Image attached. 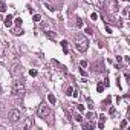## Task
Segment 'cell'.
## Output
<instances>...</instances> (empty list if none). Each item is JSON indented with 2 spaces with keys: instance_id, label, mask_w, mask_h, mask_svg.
I'll return each mask as SVG.
<instances>
[{
  "instance_id": "6da1fadb",
  "label": "cell",
  "mask_w": 130,
  "mask_h": 130,
  "mask_svg": "<svg viewBox=\"0 0 130 130\" xmlns=\"http://www.w3.org/2000/svg\"><path fill=\"white\" fill-rule=\"evenodd\" d=\"M74 43H75V47L78 52H86L89 47V41H87L86 35H83V34H77L74 38Z\"/></svg>"
},
{
  "instance_id": "7a4b0ae2",
  "label": "cell",
  "mask_w": 130,
  "mask_h": 130,
  "mask_svg": "<svg viewBox=\"0 0 130 130\" xmlns=\"http://www.w3.org/2000/svg\"><path fill=\"white\" fill-rule=\"evenodd\" d=\"M11 92H12L14 96H17V98H23V96H25V92H26L23 80H17V81H14V84H12V90H11Z\"/></svg>"
},
{
  "instance_id": "3957f363",
  "label": "cell",
  "mask_w": 130,
  "mask_h": 130,
  "mask_svg": "<svg viewBox=\"0 0 130 130\" xmlns=\"http://www.w3.org/2000/svg\"><path fill=\"white\" fill-rule=\"evenodd\" d=\"M37 115L40 116V118H47L49 115H51V107L47 106V104H40L38 106V110H37Z\"/></svg>"
},
{
  "instance_id": "277c9868",
  "label": "cell",
  "mask_w": 130,
  "mask_h": 130,
  "mask_svg": "<svg viewBox=\"0 0 130 130\" xmlns=\"http://www.w3.org/2000/svg\"><path fill=\"white\" fill-rule=\"evenodd\" d=\"M19 119H20V110H17V109L9 110V121L11 122H17Z\"/></svg>"
},
{
  "instance_id": "5b68a950",
  "label": "cell",
  "mask_w": 130,
  "mask_h": 130,
  "mask_svg": "<svg viewBox=\"0 0 130 130\" xmlns=\"http://www.w3.org/2000/svg\"><path fill=\"white\" fill-rule=\"evenodd\" d=\"M34 125V119L32 118H28L26 121H25V124H23V128H31Z\"/></svg>"
},
{
  "instance_id": "8992f818",
  "label": "cell",
  "mask_w": 130,
  "mask_h": 130,
  "mask_svg": "<svg viewBox=\"0 0 130 130\" xmlns=\"http://www.w3.org/2000/svg\"><path fill=\"white\" fill-rule=\"evenodd\" d=\"M5 26H6V28H11V26H12V15H8V17L5 19Z\"/></svg>"
},
{
  "instance_id": "52a82bcc",
  "label": "cell",
  "mask_w": 130,
  "mask_h": 130,
  "mask_svg": "<svg viewBox=\"0 0 130 130\" xmlns=\"http://www.w3.org/2000/svg\"><path fill=\"white\" fill-rule=\"evenodd\" d=\"M61 47H63V52H64V54H68V52H69V49H68V41H66V40H63V41H61Z\"/></svg>"
},
{
  "instance_id": "ba28073f",
  "label": "cell",
  "mask_w": 130,
  "mask_h": 130,
  "mask_svg": "<svg viewBox=\"0 0 130 130\" xmlns=\"http://www.w3.org/2000/svg\"><path fill=\"white\" fill-rule=\"evenodd\" d=\"M47 101H49L51 104H55V103H57V98H55L52 93H49V95H47Z\"/></svg>"
},
{
  "instance_id": "9c48e42d",
  "label": "cell",
  "mask_w": 130,
  "mask_h": 130,
  "mask_svg": "<svg viewBox=\"0 0 130 130\" xmlns=\"http://www.w3.org/2000/svg\"><path fill=\"white\" fill-rule=\"evenodd\" d=\"M75 25H77V28H83V26H84V22H83L80 17H77V22H75Z\"/></svg>"
},
{
  "instance_id": "30bf717a",
  "label": "cell",
  "mask_w": 130,
  "mask_h": 130,
  "mask_svg": "<svg viewBox=\"0 0 130 130\" xmlns=\"http://www.w3.org/2000/svg\"><path fill=\"white\" fill-rule=\"evenodd\" d=\"M66 95H69V96H72V95H74V87H72V86L66 87Z\"/></svg>"
},
{
  "instance_id": "8fae6325",
  "label": "cell",
  "mask_w": 130,
  "mask_h": 130,
  "mask_svg": "<svg viewBox=\"0 0 130 130\" xmlns=\"http://www.w3.org/2000/svg\"><path fill=\"white\" fill-rule=\"evenodd\" d=\"M6 5H5V0H0V12H5Z\"/></svg>"
},
{
  "instance_id": "7c38bea8",
  "label": "cell",
  "mask_w": 130,
  "mask_h": 130,
  "mask_svg": "<svg viewBox=\"0 0 130 130\" xmlns=\"http://www.w3.org/2000/svg\"><path fill=\"white\" fill-rule=\"evenodd\" d=\"M12 32H14V35H22V34H23V31H22V28H15V29H14Z\"/></svg>"
},
{
  "instance_id": "4fadbf2b",
  "label": "cell",
  "mask_w": 130,
  "mask_h": 130,
  "mask_svg": "<svg viewBox=\"0 0 130 130\" xmlns=\"http://www.w3.org/2000/svg\"><path fill=\"white\" fill-rule=\"evenodd\" d=\"M74 118H75V121H77V122H81V121H83V118H81V115H80V113H75V116H74Z\"/></svg>"
},
{
  "instance_id": "5bb4252c",
  "label": "cell",
  "mask_w": 130,
  "mask_h": 130,
  "mask_svg": "<svg viewBox=\"0 0 130 130\" xmlns=\"http://www.w3.org/2000/svg\"><path fill=\"white\" fill-rule=\"evenodd\" d=\"M83 127H84V128H93V127H95V124H92V122H87V124H83Z\"/></svg>"
},
{
  "instance_id": "9a60e30c",
  "label": "cell",
  "mask_w": 130,
  "mask_h": 130,
  "mask_svg": "<svg viewBox=\"0 0 130 130\" xmlns=\"http://www.w3.org/2000/svg\"><path fill=\"white\" fill-rule=\"evenodd\" d=\"M80 68H87V61H86V60L80 61Z\"/></svg>"
},
{
  "instance_id": "2e32d148",
  "label": "cell",
  "mask_w": 130,
  "mask_h": 130,
  "mask_svg": "<svg viewBox=\"0 0 130 130\" xmlns=\"http://www.w3.org/2000/svg\"><path fill=\"white\" fill-rule=\"evenodd\" d=\"M90 19H92V20L95 22V20L98 19V14H96V12H92V14H90Z\"/></svg>"
},
{
  "instance_id": "e0dca14e",
  "label": "cell",
  "mask_w": 130,
  "mask_h": 130,
  "mask_svg": "<svg viewBox=\"0 0 130 130\" xmlns=\"http://www.w3.org/2000/svg\"><path fill=\"white\" fill-rule=\"evenodd\" d=\"M40 20H41V17L38 14H34V22H40Z\"/></svg>"
},
{
  "instance_id": "ac0fdd59",
  "label": "cell",
  "mask_w": 130,
  "mask_h": 130,
  "mask_svg": "<svg viewBox=\"0 0 130 130\" xmlns=\"http://www.w3.org/2000/svg\"><path fill=\"white\" fill-rule=\"evenodd\" d=\"M44 34H46V35H47V37H49V38H52V40H54V38H55V37H54V34H52V32H51V31H47V32H44Z\"/></svg>"
},
{
  "instance_id": "d6986e66",
  "label": "cell",
  "mask_w": 130,
  "mask_h": 130,
  "mask_svg": "<svg viewBox=\"0 0 130 130\" xmlns=\"http://www.w3.org/2000/svg\"><path fill=\"white\" fill-rule=\"evenodd\" d=\"M96 90H98V92H103V90H104V86H103V84H98V86H96Z\"/></svg>"
},
{
  "instance_id": "ffe728a7",
  "label": "cell",
  "mask_w": 130,
  "mask_h": 130,
  "mask_svg": "<svg viewBox=\"0 0 130 130\" xmlns=\"http://www.w3.org/2000/svg\"><path fill=\"white\" fill-rule=\"evenodd\" d=\"M29 74H31V77H37V74H38V72H37V71H34V69H31V72H29Z\"/></svg>"
},
{
  "instance_id": "44dd1931",
  "label": "cell",
  "mask_w": 130,
  "mask_h": 130,
  "mask_svg": "<svg viewBox=\"0 0 130 130\" xmlns=\"http://www.w3.org/2000/svg\"><path fill=\"white\" fill-rule=\"evenodd\" d=\"M77 109H78L80 112H84V106H83V104H78V106H77Z\"/></svg>"
},
{
  "instance_id": "7402d4cb",
  "label": "cell",
  "mask_w": 130,
  "mask_h": 130,
  "mask_svg": "<svg viewBox=\"0 0 130 130\" xmlns=\"http://www.w3.org/2000/svg\"><path fill=\"white\" fill-rule=\"evenodd\" d=\"M127 127V121H121V128H125Z\"/></svg>"
},
{
  "instance_id": "603a6c76",
  "label": "cell",
  "mask_w": 130,
  "mask_h": 130,
  "mask_svg": "<svg viewBox=\"0 0 130 130\" xmlns=\"http://www.w3.org/2000/svg\"><path fill=\"white\" fill-rule=\"evenodd\" d=\"M15 25H17V26H22V19H17V20H15Z\"/></svg>"
},
{
  "instance_id": "cb8c5ba5",
  "label": "cell",
  "mask_w": 130,
  "mask_h": 130,
  "mask_svg": "<svg viewBox=\"0 0 130 130\" xmlns=\"http://www.w3.org/2000/svg\"><path fill=\"white\" fill-rule=\"evenodd\" d=\"M80 74H81L83 77H86V75H87V74H86V71H84V69H81V68H80Z\"/></svg>"
},
{
  "instance_id": "d4e9b609",
  "label": "cell",
  "mask_w": 130,
  "mask_h": 130,
  "mask_svg": "<svg viewBox=\"0 0 130 130\" xmlns=\"http://www.w3.org/2000/svg\"><path fill=\"white\" fill-rule=\"evenodd\" d=\"M46 8H47V9H49V11H54V9H55V8H54V6H51V5H47V3H46Z\"/></svg>"
},
{
  "instance_id": "484cf974",
  "label": "cell",
  "mask_w": 130,
  "mask_h": 130,
  "mask_svg": "<svg viewBox=\"0 0 130 130\" xmlns=\"http://www.w3.org/2000/svg\"><path fill=\"white\" fill-rule=\"evenodd\" d=\"M92 116H93V113H92V112H89V113L86 115V118H89V119H92Z\"/></svg>"
},
{
  "instance_id": "4316f807",
  "label": "cell",
  "mask_w": 130,
  "mask_h": 130,
  "mask_svg": "<svg viewBox=\"0 0 130 130\" xmlns=\"http://www.w3.org/2000/svg\"><path fill=\"white\" fill-rule=\"evenodd\" d=\"M100 121L104 122V121H106V115H100Z\"/></svg>"
},
{
  "instance_id": "83f0119b",
  "label": "cell",
  "mask_w": 130,
  "mask_h": 130,
  "mask_svg": "<svg viewBox=\"0 0 130 130\" xmlns=\"http://www.w3.org/2000/svg\"><path fill=\"white\" fill-rule=\"evenodd\" d=\"M98 127H100V128H104V122H103V121H100V122H98Z\"/></svg>"
},
{
  "instance_id": "f1b7e54d",
  "label": "cell",
  "mask_w": 130,
  "mask_h": 130,
  "mask_svg": "<svg viewBox=\"0 0 130 130\" xmlns=\"http://www.w3.org/2000/svg\"><path fill=\"white\" fill-rule=\"evenodd\" d=\"M109 113H110V115H113V113H115V107H110V110H109Z\"/></svg>"
},
{
  "instance_id": "f546056e",
  "label": "cell",
  "mask_w": 130,
  "mask_h": 130,
  "mask_svg": "<svg viewBox=\"0 0 130 130\" xmlns=\"http://www.w3.org/2000/svg\"><path fill=\"white\" fill-rule=\"evenodd\" d=\"M0 93H2V86H0Z\"/></svg>"
},
{
  "instance_id": "4dcf8cb0",
  "label": "cell",
  "mask_w": 130,
  "mask_h": 130,
  "mask_svg": "<svg viewBox=\"0 0 130 130\" xmlns=\"http://www.w3.org/2000/svg\"><path fill=\"white\" fill-rule=\"evenodd\" d=\"M43 2H51V0H43Z\"/></svg>"
},
{
  "instance_id": "1f68e13d",
  "label": "cell",
  "mask_w": 130,
  "mask_h": 130,
  "mask_svg": "<svg viewBox=\"0 0 130 130\" xmlns=\"http://www.w3.org/2000/svg\"><path fill=\"white\" fill-rule=\"evenodd\" d=\"M125 2H128V0H125Z\"/></svg>"
}]
</instances>
